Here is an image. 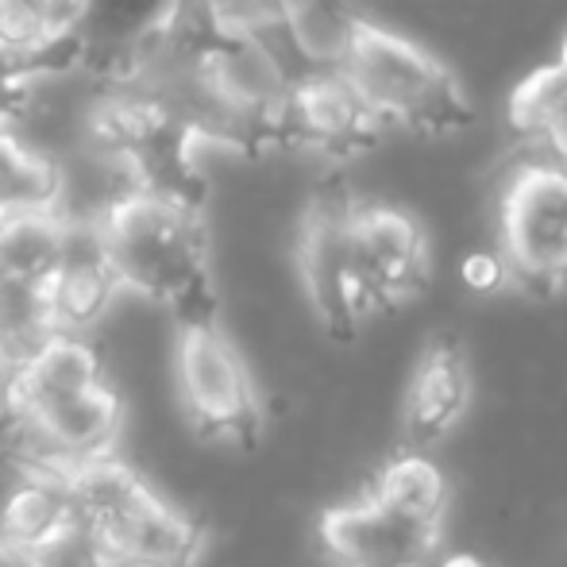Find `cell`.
I'll return each mask as SVG.
<instances>
[{
	"mask_svg": "<svg viewBox=\"0 0 567 567\" xmlns=\"http://www.w3.org/2000/svg\"><path fill=\"white\" fill-rule=\"evenodd\" d=\"M101 231L127 298L174 309L178 321L217 317L202 202L140 186L109 213Z\"/></svg>",
	"mask_w": 567,
	"mask_h": 567,
	"instance_id": "obj_1",
	"label": "cell"
},
{
	"mask_svg": "<svg viewBox=\"0 0 567 567\" xmlns=\"http://www.w3.org/2000/svg\"><path fill=\"white\" fill-rule=\"evenodd\" d=\"M337 70L386 132L444 140L475 124V101L449 62L363 12L351 23Z\"/></svg>",
	"mask_w": 567,
	"mask_h": 567,
	"instance_id": "obj_2",
	"label": "cell"
},
{
	"mask_svg": "<svg viewBox=\"0 0 567 567\" xmlns=\"http://www.w3.org/2000/svg\"><path fill=\"white\" fill-rule=\"evenodd\" d=\"M174 386L189 425L213 444L251 449L267 429L262 394L220 317H189L174 329Z\"/></svg>",
	"mask_w": 567,
	"mask_h": 567,
	"instance_id": "obj_3",
	"label": "cell"
},
{
	"mask_svg": "<svg viewBox=\"0 0 567 567\" xmlns=\"http://www.w3.org/2000/svg\"><path fill=\"white\" fill-rule=\"evenodd\" d=\"M498 259L509 286L540 301L567 293V166L525 158L498 194Z\"/></svg>",
	"mask_w": 567,
	"mask_h": 567,
	"instance_id": "obj_4",
	"label": "cell"
},
{
	"mask_svg": "<svg viewBox=\"0 0 567 567\" xmlns=\"http://www.w3.org/2000/svg\"><path fill=\"white\" fill-rule=\"evenodd\" d=\"M351 209L355 194L343 182L313 189L306 213L298 220V282L321 329L332 340H355L371 321V306L355 275V251H351Z\"/></svg>",
	"mask_w": 567,
	"mask_h": 567,
	"instance_id": "obj_5",
	"label": "cell"
},
{
	"mask_svg": "<svg viewBox=\"0 0 567 567\" xmlns=\"http://www.w3.org/2000/svg\"><path fill=\"white\" fill-rule=\"evenodd\" d=\"M8 421L23 467L66 475L74 463L116 452L127 425V405L124 394L105 379L39 410L12 413Z\"/></svg>",
	"mask_w": 567,
	"mask_h": 567,
	"instance_id": "obj_6",
	"label": "cell"
},
{
	"mask_svg": "<svg viewBox=\"0 0 567 567\" xmlns=\"http://www.w3.org/2000/svg\"><path fill=\"white\" fill-rule=\"evenodd\" d=\"M351 251H355L359 286H363L374 317L398 313L429 290L433 259H429L425 228L398 205L355 197Z\"/></svg>",
	"mask_w": 567,
	"mask_h": 567,
	"instance_id": "obj_7",
	"label": "cell"
},
{
	"mask_svg": "<svg viewBox=\"0 0 567 567\" xmlns=\"http://www.w3.org/2000/svg\"><path fill=\"white\" fill-rule=\"evenodd\" d=\"M317 540L332 567H433L444 525L413 522L367 491L363 498L324 509Z\"/></svg>",
	"mask_w": 567,
	"mask_h": 567,
	"instance_id": "obj_8",
	"label": "cell"
},
{
	"mask_svg": "<svg viewBox=\"0 0 567 567\" xmlns=\"http://www.w3.org/2000/svg\"><path fill=\"white\" fill-rule=\"evenodd\" d=\"M386 127L367 113L337 66L306 70L293 78L282 109V151L343 163L374 151Z\"/></svg>",
	"mask_w": 567,
	"mask_h": 567,
	"instance_id": "obj_9",
	"label": "cell"
},
{
	"mask_svg": "<svg viewBox=\"0 0 567 567\" xmlns=\"http://www.w3.org/2000/svg\"><path fill=\"white\" fill-rule=\"evenodd\" d=\"M43 290L54 332L93 337L116 313L127 293L113 270V259H109L101 225L62 220V251L51 275L43 278Z\"/></svg>",
	"mask_w": 567,
	"mask_h": 567,
	"instance_id": "obj_10",
	"label": "cell"
},
{
	"mask_svg": "<svg viewBox=\"0 0 567 567\" xmlns=\"http://www.w3.org/2000/svg\"><path fill=\"white\" fill-rule=\"evenodd\" d=\"M90 540L109 567H197L205 556L202 522L171 506L151 483Z\"/></svg>",
	"mask_w": 567,
	"mask_h": 567,
	"instance_id": "obj_11",
	"label": "cell"
},
{
	"mask_svg": "<svg viewBox=\"0 0 567 567\" xmlns=\"http://www.w3.org/2000/svg\"><path fill=\"white\" fill-rule=\"evenodd\" d=\"M475 398V379H471L467 351L455 337H436L425 343L417 355L410 382L402 398V436L405 449H433L449 441L463 425Z\"/></svg>",
	"mask_w": 567,
	"mask_h": 567,
	"instance_id": "obj_12",
	"label": "cell"
},
{
	"mask_svg": "<svg viewBox=\"0 0 567 567\" xmlns=\"http://www.w3.org/2000/svg\"><path fill=\"white\" fill-rule=\"evenodd\" d=\"M105 355L97 340L82 332H51L43 343L20 355L4 371V413H28L47 402H59L85 386L105 382Z\"/></svg>",
	"mask_w": 567,
	"mask_h": 567,
	"instance_id": "obj_13",
	"label": "cell"
},
{
	"mask_svg": "<svg viewBox=\"0 0 567 567\" xmlns=\"http://www.w3.org/2000/svg\"><path fill=\"white\" fill-rule=\"evenodd\" d=\"M78 525L82 522H78L70 486L54 471L23 467V475L0 498V540L20 553H47Z\"/></svg>",
	"mask_w": 567,
	"mask_h": 567,
	"instance_id": "obj_14",
	"label": "cell"
},
{
	"mask_svg": "<svg viewBox=\"0 0 567 567\" xmlns=\"http://www.w3.org/2000/svg\"><path fill=\"white\" fill-rule=\"evenodd\" d=\"M509 127L540 158L567 166V35L553 62L537 66L509 93Z\"/></svg>",
	"mask_w": 567,
	"mask_h": 567,
	"instance_id": "obj_15",
	"label": "cell"
},
{
	"mask_svg": "<svg viewBox=\"0 0 567 567\" xmlns=\"http://www.w3.org/2000/svg\"><path fill=\"white\" fill-rule=\"evenodd\" d=\"M371 494L379 502H386L390 509H398V514L413 517V522H425V525L449 522V502H452L449 478L417 449L390 455L379 475H374Z\"/></svg>",
	"mask_w": 567,
	"mask_h": 567,
	"instance_id": "obj_16",
	"label": "cell"
},
{
	"mask_svg": "<svg viewBox=\"0 0 567 567\" xmlns=\"http://www.w3.org/2000/svg\"><path fill=\"white\" fill-rule=\"evenodd\" d=\"M51 332L54 324L51 309H47L43 278H4L0 282V351L8 355V367Z\"/></svg>",
	"mask_w": 567,
	"mask_h": 567,
	"instance_id": "obj_17",
	"label": "cell"
},
{
	"mask_svg": "<svg viewBox=\"0 0 567 567\" xmlns=\"http://www.w3.org/2000/svg\"><path fill=\"white\" fill-rule=\"evenodd\" d=\"M460 278L471 293H498L509 286L506 267H502L498 251H471L460 267Z\"/></svg>",
	"mask_w": 567,
	"mask_h": 567,
	"instance_id": "obj_18",
	"label": "cell"
},
{
	"mask_svg": "<svg viewBox=\"0 0 567 567\" xmlns=\"http://www.w3.org/2000/svg\"><path fill=\"white\" fill-rule=\"evenodd\" d=\"M433 567H486V564L478 560L475 553H452V556H444V560H436Z\"/></svg>",
	"mask_w": 567,
	"mask_h": 567,
	"instance_id": "obj_19",
	"label": "cell"
},
{
	"mask_svg": "<svg viewBox=\"0 0 567 567\" xmlns=\"http://www.w3.org/2000/svg\"><path fill=\"white\" fill-rule=\"evenodd\" d=\"M4 371H8V355L0 351V379H4Z\"/></svg>",
	"mask_w": 567,
	"mask_h": 567,
	"instance_id": "obj_20",
	"label": "cell"
}]
</instances>
